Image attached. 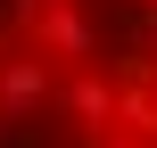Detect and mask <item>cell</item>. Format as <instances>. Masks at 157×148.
<instances>
[{
  "label": "cell",
  "instance_id": "6da1fadb",
  "mask_svg": "<svg viewBox=\"0 0 157 148\" xmlns=\"http://www.w3.org/2000/svg\"><path fill=\"white\" fill-rule=\"evenodd\" d=\"M50 99H58V74H50V58H33V49H8V58H0V115H8L25 140H41V115H50Z\"/></svg>",
  "mask_w": 157,
  "mask_h": 148
},
{
  "label": "cell",
  "instance_id": "7a4b0ae2",
  "mask_svg": "<svg viewBox=\"0 0 157 148\" xmlns=\"http://www.w3.org/2000/svg\"><path fill=\"white\" fill-rule=\"evenodd\" d=\"M17 49H33V58H66V66H99V16H91L83 0H66V8H50Z\"/></svg>",
  "mask_w": 157,
  "mask_h": 148
},
{
  "label": "cell",
  "instance_id": "3957f363",
  "mask_svg": "<svg viewBox=\"0 0 157 148\" xmlns=\"http://www.w3.org/2000/svg\"><path fill=\"white\" fill-rule=\"evenodd\" d=\"M116 82H124V74H108V66H75L50 107H66L83 132H108V124H116Z\"/></svg>",
  "mask_w": 157,
  "mask_h": 148
},
{
  "label": "cell",
  "instance_id": "277c9868",
  "mask_svg": "<svg viewBox=\"0 0 157 148\" xmlns=\"http://www.w3.org/2000/svg\"><path fill=\"white\" fill-rule=\"evenodd\" d=\"M116 132L157 140V91H149V82H116Z\"/></svg>",
  "mask_w": 157,
  "mask_h": 148
},
{
  "label": "cell",
  "instance_id": "5b68a950",
  "mask_svg": "<svg viewBox=\"0 0 157 148\" xmlns=\"http://www.w3.org/2000/svg\"><path fill=\"white\" fill-rule=\"evenodd\" d=\"M83 148H157V140H132V132H116V124H108V132H83Z\"/></svg>",
  "mask_w": 157,
  "mask_h": 148
},
{
  "label": "cell",
  "instance_id": "8992f818",
  "mask_svg": "<svg viewBox=\"0 0 157 148\" xmlns=\"http://www.w3.org/2000/svg\"><path fill=\"white\" fill-rule=\"evenodd\" d=\"M8 49H17V41H8V25H0V58H8Z\"/></svg>",
  "mask_w": 157,
  "mask_h": 148
},
{
  "label": "cell",
  "instance_id": "52a82bcc",
  "mask_svg": "<svg viewBox=\"0 0 157 148\" xmlns=\"http://www.w3.org/2000/svg\"><path fill=\"white\" fill-rule=\"evenodd\" d=\"M149 91H157V82H149Z\"/></svg>",
  "mask_w": 157,
  "mask_h": 148
}]
</instances>
